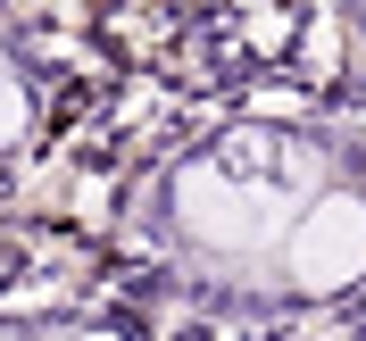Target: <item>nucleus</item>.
I'll list each match as a JSON object with an SVG mask.
<instances>
[{
    "label": "nucleus",
    "mask_w": 366,
    "mask_h": 341,
    "mask_svg": "<svg viewBox=\"0 0 366 341\" xmlns=\"http://www.w3.org/2000/svg\"><path fill=\"white\" fill-rule=\"evenodd\" d=\"M283 275L292 292H350L366 283V200L342 183H317L283 233Z\"/></svg>",
    "instance_id": "nucleus-2"
},
{
    "label": "nucleus",
    "mask_w": 366,
    "mask_h": 341,
    "mask_svg": "<svg viewBox=\"0 0 366 341\" xmlns=\"http://www.w3.org/2000/svg\"><path fill=\"white\" fill-rule=\"evenodd\" d=\"M25 117H34V109H25V84L0 67V150H17V142H25Z\"/></svg>",
    "instance_id": "nucleus-3"
},
{
    "label": "nucleus",
    "mask_w": 366,
    "mask_h": 341,
    "mask_svg": "<svg viewBox=\"0 0 366 341\" xmlns=\"http://www.w3.org/2000/svg\"><path fill=\"white\" fill-rule=\"evenodd\" d=\"M167 208H175L183 242H200V250H267L274 233L292 225V192L274 175H250V167L233 159H192L175 167V183H167Z\"/></svg>",
    "instance_id": "nucleus-1"
}]
</instances>
